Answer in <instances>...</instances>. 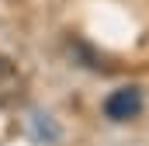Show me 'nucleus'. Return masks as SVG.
<instances>
[{
  "mask_svg": "<svg viewBox=\"0 0 149 146\" xmlns=\"http://www.w3.org/2000/svg\"><path fill=\"white\" fill-rule=\"evenodd\" d=\"M142 111V91L139 87H118L104 98V115L111 122H128Z\"/></svg>",
  "mask_w": 149,
  "mask_h": 146,
  "instance_id": "obj_1",
  "label": "nucleus"
}]
</instances>
